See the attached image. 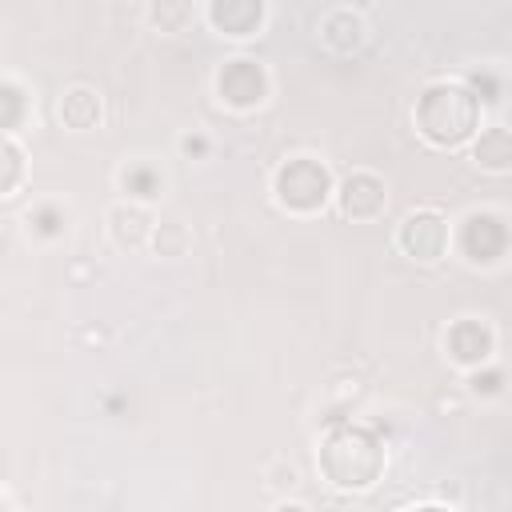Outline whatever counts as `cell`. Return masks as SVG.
<instances>
[{"label": "cell", "instance_id": "obj_1", "mask_svg": "<svg viewBox=\"0 0 512 512\" xmlns=\"http://www.w3.org/2000/svg\"><path fill=\"white\" fill-rule=\"evenodd\" d=\"M476 120H480V104H476L472 88H464L456 80H436L416 100V128L432 144H460V140H468L476 132Z\"/></svg>", "mask_w": 512, "mask_h": 512}, {"label": "cell", "instance_id": "obj_2", "mask_svg": "<svg viewBox=\"0 0 512 512\" xmlns=\"http://www.w3.org/2000/svg\"><path fill=\"white\" fill-rule=\"evenodd\" d=\"M320 468L336 488H368L384 468V448L364 428H336L320 448Z\"/></svg>", "mask_w": 512, "mask_h": 512}, {"label": "cell", "instance_id": "obj_3", "mask_svg": "<svg viewBox=\"0 0 512 512\" xmlns=\"http://www.w3.org/2000/svg\"><path fill=\"white\" fill-rule=\"evenodd\" d=\"M276 200L292 212H316L328 200V168L312 156H296L276 172Z\"/></svg>", "mask_w": 512, "mask_h": 512}, {"label": "cell", "instance_id": "obj_4", "mask_svg": "<svg viewBox=\"0 0 512 512\" xmlns=\"http://www.w3.org/2000/svg\"><path fill=\"white\" fill-rule=\"evenodd\" d=\"M396 240H400V248H404L408 256H416V260H436V256L444 252V244H448V224H444L436 212H412V216L400 224Z\"/></svg>", "mask_w": 512, "mask_h": 512}, {"label": "cell", "instance_id": "obj_5", "mask_svg": "<svg viewBox=\"0 0 512 512\" xmlns=\"http://www.w3.org/2000/svg\"><path fill=\"white\" fill-rule=\"evenodd\" d=\"M220 96L236 108H252L264 100V72L252 60H232L220 72Z\"/></svg>", "mask_w": 512, "mask_h": 512}, {"label": "cell", "instance_id": "obj_6", "mask_svg": "<svg viewBox=\"0 0 512 512\" xmlns=\"http://www.w3.org/2000/svg\"><path fill=\"white\" fill-rule=\"evenodd\" d=\"M340 208H344V216H352V220H372V216L384 208V184H380L372 172L348 176L344 188H340Z\"/></svg>", "mask_w": 512, "mask_h": 512}, {"label": "cell", "instance_id": "obj_7", "mask_svg": "<svg viewBox=\"0 0 512 512\" xmlns=\"http://www.w3.org/2000/svg\"><path fill=\"white\" fill-rule=\"evenodd\" d=\"M96 116H100L96 92H88V88H68V92L60 96V120H64L68 128H92Z\"/></svg>", "mask_w": 512, "mask_h": 512}, {"label": "cell", "instance_id": "obj_8", "mask_svg": "<svg viewBox=\"0 0 512 512\" xmlns=\"http://www.w3.org/2000/svg\"><path fill=\"white\" fill-rule=\"evenodd\" d=\"M260 16H264L260 4H216V8H212V20H216L228 36H248V32H256Z\"/></svg>", "mask_w": 512, "mask_h": 512}, {"label": "cell", "instance_id": "obj_9", "mask_svg": "<svg viewBox=\"0 0 512 512\" xmlns=\"http://www.w3.org/2000/svg\"><path fill=\"white\" fill-rule=\"evenodd\" d=\"M108 220H112V236L120 244H128V248H136L144 240V232H148V216L140 208H112Z\"/></svg>", "mask_w": 512, "mask_h": 512}, {"label": "cell", "instance_id": "obj_10", "mask_svg": "<svg viewBox=\"0 0 512 512\" xmlns=\"http://www.w3.org/2000/svg\"><path fill=\"white\" fill-rule=\"evenodd\" d=\"M20 176H24V152L8 136H0V196H8L20 184Z\"/></svg>", "mask_w": 512, "mask_h": 512}, {"label": "cell", "instance_id": "obj_11", "mask_svg": "<svg viewBox=\"0 0 512 512\" xmlns=\"http://www.w3.org/2000/svg\"><path fill=\"white\" fill-rule=\"evenodd\" d=\"M476 160L488 164V168H504V164H508V132H504V128L484 132L480 144H476Z\"/></svg>", "mask_w": 512, "mask_h": 512}, {"label": "cell", "instance_id": "obj_12", "mask_svg": "<svg viewBox=\"0 0 512 512\" xmlns=\"http://www.w3.org/2000/svg\"><path fill=\"white\" fill-rule=\"evenodd\" d=\"M276 512H308V508H304V504H280Z\"/></svg>", "mask_w": 512, "mask_h": 512}, {"label": "cell", "instance_id": "obj_13", "mask_svg": "<svg viewBox=\"0 0 512 512\" xmlns=\"http://www.w3.org/2000/svg\"><path fill=\"white\" fill-rule=\"evenodd\" d=\"M408 512H448V508H436V504H420V508H408Z\"/></svg>", "mask_w": 512, "mask_h": 512}, {"label": "cell", "instance_id": "obj_14", "mask_svg": "<svg viewBox=\"0 0 512 512\" xmlns=\"http://www.w3.org/2000/svg\"><path fill=\"white\" fill-rule=\"evenodd\" d=\"M0 512H4V508H0Z\"/></svg>", "mask_w": 512, "mask_h": 512}]
</instances>
